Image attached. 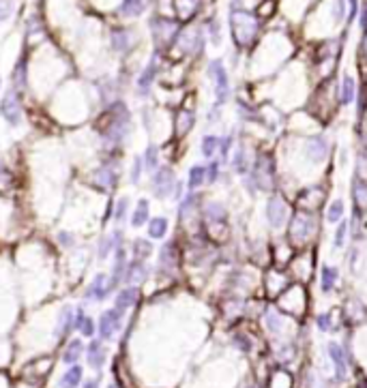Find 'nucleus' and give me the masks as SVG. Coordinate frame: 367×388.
Returning a JSON list of instances; mask_svg holds the SVG:
<instances>
[{
  "label": "nucleus",
  "mask_w": 367,
  "mask_h": 388,
  "mask_svg": "<svg viewBox=\"0 0 367 388\" xmlns=\"http://www.w3.org/2000/svg\"><path fill=\"white\" fill-rule=\"evenodd\" d=\"M230 22H232V37H234L238 45H247L258 32V20L249 15L247 11H238V9L232 11Z\"/></svg>",
  "instance_id": "f257e3e1"
},
{
  "label": "nucleus",
  "mask_w": 367,
  "mask_h": 388,
  "mask_svg": "<svg viewBox=\"0 0 367 388\" xmlns=\"http://www.w3.org/2000/svg\"><path fill=\"white\" fill-rule=\"evenodd\" d=\"M163 232H166V221L163 219H155L151 223V236L159 238V236H163Z\"/></svg>",
  "instance_id": "f03ea898"
},
{
  "label": "nucleus",
  "mask_w": 367,
  "mask_h": 388,
  "mask_svg": "<svg viewBox=\"0 0 367 388\" xmlns=\"http://www.w3.org/2000/svg\"><path fill=\"white\" fill-rule=\"evenodd\" d=\"M144 219H146V202H142V204H140V210H138V215H133V225H142V223H144Z\"/></svg>",
  "instance_id": "7ed1b4c3"
},
{
  "label": "nucleus",
  "mask_w": 367,
  "mask_h": 388,
  "mask_svg": "<svg viewBox=\"0 0 367 388\" xmlns=\"http://www.w3.org/2000/svg\"><path fill=\"white\" fill-rule=\"evenodd\" d=\"M352 90H354V84H352L350 77H346V80H344V101H350V99H352V94H354Z\"/></svg>",
  "instance_id": "20e7f679"
},
{
  "label": "nucleus",
  "mask_w": 367,
  "mask_h": 388,
  "mask_svg": "<svg viewBox=\"0 0 367 388\" xmlns=\"http://www.w3.org/2000/svg\"><path fill=\"white\" fill-rule=\"evenodd\" d=\"M341 217V202H335L333 206H331V210H328V219L331 221H337Z\"/></svg>",
  "instance_id": "39448f33"
},
{
  "label": "nucleus",
  "mask_w": 367,
  "mask_h": 388,
  "mask_svg": "<svg viewBox=\"0 0 367 388\" xmlns=\"http://www.w3.org/2000/svg\"><path fill=\"white\" fill-rule=\"evenodd\" d=\"M202 174H204V169H202V167L191 169V187H195V185H200V183H202Z\"/></svg>",
  "instance_id": "423d86ee"
},
{
  "label": "nucleus",
  "mask_w": 367,
  "mask_h": 388,
  "mask_svg": "<svg viewBox=\"0 0 367 388\" xmlns=\"http://www.w3.org/2000/svg\"><path fill=\"white\" fill-rule=\"evenodd\" d=\"M204 142H206L204 144V154H213V150L217 148V140L215 138H206Z\"/></svg>",
  "instance_id": "0eeeda50"
},
{
  "label": "nucleus",
  "mask_w": 367,
  "mask_h": 388,
  "mask_svg": "<svg viewBox=\"0 0 367 388\" xmlns=\"http://www.w3.org/2000/svg\"><path fill=\"white\" fill-rule=\"evenodd\" d=\"M361 24H363V28H367V5L361 11Z\"/></svg>",
  "instance_id": "6e6552de"
}]
</instances>
